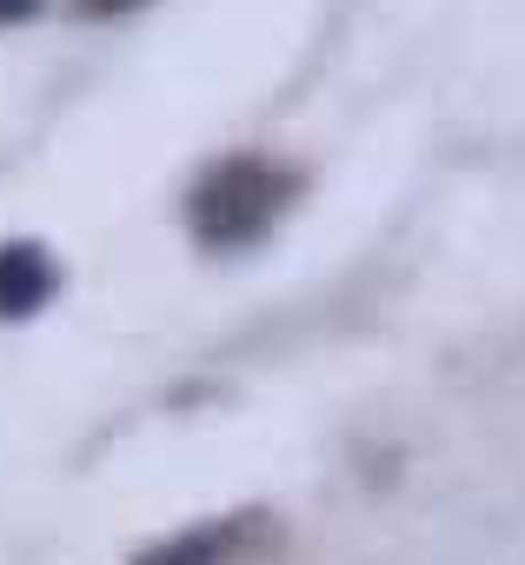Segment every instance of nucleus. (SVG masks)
Returning a JSON list of instances; mask_svg holds the SVG:
<instances>
[{
  "label": "nucleus",
  "instance_id": "obj_2",
  "mask_svg": "<svg viewBox=\"0 0 525 565\" xmlns=\"http://www.w3.org/2000/svg\"><path fill=\"white\" fill-rule=\"evenodd\" d=\"M54 294V259L34 246V239H14L0 246V313H34L41 300Z\"/></svg>",
  "mask_w": 525,
  "mask_h": 565
},
{
  "label": "nucleus",
  "instance_id": "obj_1",
  "mask_svg": "<svg viewBox=\"0 0 525 565\" xmlns=\"http://www.w3.org/2000/svg\"><path fill=\"white\" fill-rule=\"evenodd\" d=\"M274 173L259 160H233L206 193H200V233L206 239H246L274 220Z\"/></svg>",
  "mask_w": 525,
  "mask_h": 565
},
{
  "label": "nucleus",
  "instance_id": "obj_3",
  "mask_svg": "<svg viewBox=\"0 0 525 565\" xmlns=\"http://www.w3.org/2000/svg\"><path fill=\"white\" fill-rule=\"evenodd\" d=\"M41 0H0V21H21V14H34Z\"/></svg>",
  "mask_w": 525,
  "mask_h": 565
}]
</instances>
